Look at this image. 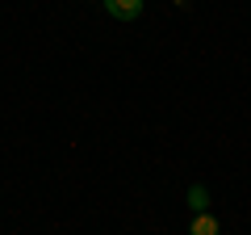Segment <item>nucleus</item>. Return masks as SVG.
<instances>
[{
  "mask_svg": "<svg viewBox=\"0 0 251 235\" xmlns=\"http://www.w3.org/2000/svg\"><path fill=\"white\" fill-rule=\"evenodd\" d=\"M188 235H218V218H214V214H193Z\"/></svg>",
  "mask_w": 251,
  "mask_h": 235,
  "instance_id": "nucleus-2",
  "label": "nucleus"
},
{
  "mask_svg": "<svg viewBox=\"0 0 251 235\" xmlns=\"http://www.w3.org/2000/svg\"><path fill=\"white\" fill-rule=\"evenodd\" d=\"M105 9H109V17H117V21H134L138 13H143V0H105Z\"/></svg>",
  "mask_w": 251,
  "mask_h": 235,
  "instance_id": "nucleus-1",
  "label": "nucleus"
},
{
  "mask_svg": "<svg viewBox=\"0 0 251 235\" xmlns=\"http://www.w3.org/2000/svg\"><path fill=\"white\" fill-rule=\"evenodd\" d=\"M188 206H193V214H205V206H209V189L205 185H193V189H188Z\"/></svg>",
  "mask_w": 251,
  "mask_h": 235,
  "instance_id": "nucleus-3",
  "label": "nucleus"
}]
</instances>
